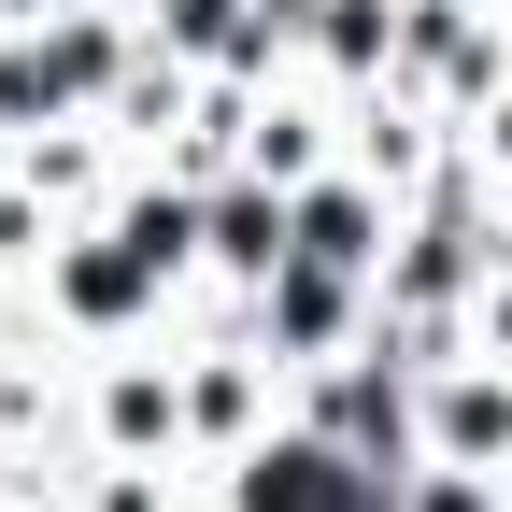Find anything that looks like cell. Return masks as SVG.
<instances>
[{
	"instance_id": "obj_1",
	"label": "cell",
	"mask_w": 512,
	"mask_h": 512,
	"mask_svg": "<svg viewBox=\"0 0 512 512\" xmlns=\"http://www.w3.org/2000/svg\"><path fill=\"white\" fill-rule=\"evenodd\" d=\"M356 498H370V470L342 441H285V456L242 470V512H356Z\"/></svg>"
},
{
	"instance_id": "obj_2",
	"label": "cell",
	"mask_w": 512,
	"mask_h": 512,
	"mask_svg": "<svg viewBox=\"0 0 512 512\" xmlns=\"http://www.w3.org/2000/svg\"><path fill=\"white\" fill-rule=\"evenodd\" d=\"M214 256H242V271H285L299 242H285V214H271V200H228V214H214Z\"/></svg>"
},
{
	"instance_id": "obj_3",
	"label": "cell",
	"mask_w": 512,
	"mask_h": 512,
	"mask_svg": "<svg viewBox=\"0 0 512 512\" xmlns=\"http://www.w3.org/2000/svg\"><path fill=\"white\" fill-rule=\"evenodd\" d=\"M143 271H157L143 242H128V256H86V271H72V299H86V313H128V299H143Z\"/></svg>"
},
{
	"instance_id": "obj_4",
	"label": "cell",
	"mask_w": 512,
	"mask_h": 512,
	"mask_svg": "<svg viewBox=\"0 0 512 512\" xmlns=\"http://www.w3.org/2000/svg\"><path fill=\"white\" fill-rule=\"evenodd\" d=\"M299 256H328V271L370 256V214H356V200H313V214H299Z\"/></svg>"
},
{
	"instance_id": "obj_5",
	"label": "cell",
	"mask_w": 512,
	"mask_h": 512,
	"mask_svg": "<svg viewBox=\"0 0 512 512\" xmlns=\"http://www.w3.org/2000/svg\"><path fill=\"white\" fill-rule=\"evenodd\" d=\"M413 512H484V484H427V498H413Z\"/></svg>"
},
{
	"instance_id": "obj_6",
	"label": "cell",
	"mask_w": 512,
	"mask_h": 512,
	"mask_svg": "<svg viewBox=\"0 0 512 512\" xmlns=\"http://www.w3.org/2000/svg\"><path fill=\"white\" fill-rule=\"evenodd\" d=\"M171 29H214V0H171Z\"/></svg>"
}]
</instances>
